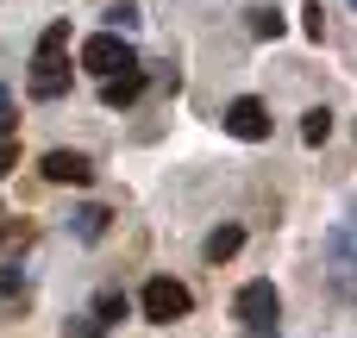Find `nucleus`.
<instances>
[{
	"instance_id": "nucleus-6",
	"label": "nucleus",
	"mask_w": 357,
	"mask_h": 338,
	"mask_svg": "<svg viewBox=\"0 0 357 338\" xmlns=\"http://www.w3.org/2000/svg\"><path fill=\"white\" fill-rule=\"evenodd\" d=\"M69 94V63L63 56H31V100H63Z\"/></svg>"
},
{
	"instance_id": "nucleus-8",
	"label": "nucleus",
	"mask_w": 357,
	"mask_h": 338,
	"mask_svg": "<svg viewBox=\"0 0 357 338\" xmlns=\"http://www.w3.org/2000/svg\"><path fill=\"white\" fill-rule=\"evenodd\" d=\"M238 245H245V226H213L207 245H201V257H207V263H232Z\"/></svg>"
},
{
	"instance_id": "nucleus-14",
	"label": "nucleus",
	"mask_w": 357,
	"mask_h": 338,
	"mask_svg": "<svg viewBox=\"0 0 357 338\" xmlns=\"http://www.w3.org/2000/svg\"><path fill=\"white\" fill-rule=\"evenodd\" d=\"M132 25H138V6H132V0H119V6L107 13V31H119V38H126Z\"/></svg>"
},
{
	"instance_id": "nucleus-3",
	"label": "nucleus",
	"mask_w": 357,
	"mask_h": 338,
	"mask_svg": "<svg viewBox=\"0 0 357 338\" xmlns=\"http://www.w3.org/2000/svg\"><path fill=\"white\" fill-rule=\"evenodd\" d=\"M82 69L88 75H119V69H138V56H132V44L119 38V31H94V38H82Z\"/></svg>"
},
{
	"instance_id": "nucleus-7",
	"label": "nucleus",
	"mask_w": 357,
	"mask_h": 338,
	"mask_svg": "<svg viewBox=\"0 0 357 338\" xmlns=\"http://www.w3.org/2000/svg\"><path fill=\"white\" fill-rule=\"evenodd\" d=\"M138 94H144V69H119V75H107V82H100V100H107L113 113H119V107H132Z\"/></svg>"
},
{
	"instance_id": "nucleus-10",
	"label": "nucleus",
	"mask_w": 357,
	"mask_h": 338,
	"mask_svg": "<svg viewBox=\"0 0 357 338\" xmlns=\"http://www.w3.org/2000/svg\"><path fill=\"white\" fill-rule=\"evenodd\" d=\"M107 220H113L107 207H75V213H69V232H75V238H100Z\"/></svg>"
},
{
	"instance_id": "nucleus-16",
	"label": "nucleus",
	"mask_w": 357,
	"mask_h": 338,
	"mask_svg": "<svg viewBox=\"0 0 357 338\" xmlns=\"http://www.w3.org/2000/svg\"><path fill=\"white\" fill-rule=\"evenodd\" d=\"M100 332H107V326H100L94 314H75V320L63 326V338H100Z\"/></svg>"
},
{
	"instance_id": "nucleus-2",
	"label": "nucleus",
	"mask_w": 357,
	"mask_h": 338,
	"mask_svg": "<svg viewBox=\"0 0 357 338\" xmlns=\"http://www.w3.org/2000/svg\"><path fill=\"white\" fill-rule=\"evenodd\" d=\"M138 307H144V320H151V326H169V320H188L195 295H188L176 276H151V282H144V295H138Z\"/></svg>"
},
{
	"instance_id": "nucleus-12",
	"label": "nucleus",
	"mask_w": 357,
	"mask_h": 338,
	"mask_svg": "<svg viewBox=\"0 0 357 338\" xmlns=\"http://www.w3.org/2000/svg\"><path fill=\"white\" fill-rule=\"evenodd\" d=\"M63 50H69V19H50L38 38V56H63Z\"/></svg>"
},
{
	"instance_id": "nucleus-11",
	"label": "nucleus",
	"mask_w": 357,
	"mask_h": 338,
	"mask_svg": "<svg viewBox=\"0 0 357 338\" xmlns=\"http://www.w3.org/2000/svg\"><path fill=\"white\" fill-rule=\"evenodd\" d=\"M301 138H307V144H326V138H333V113H326V107H307V113H301Z\"/></svg>"
},
{
	"instance_id": "nucleus-19",
	"label": "nucleus",
	"mask_w": 357,
	"mask_h": 338,
	"mask_svg": "<svg viewBox=\"0 0 357 338\" xmlns=\"http://www.w3.org/2000/svg\"><path fill=\"white\" fill-rule=\"evenodd\" d=\"M13 163H19V144H13V138H0V176H13Z\"/></svg>"
},
{
	"instance_id": "nucleus-4",
	"label": "nucleus",
	"mask_w": 357,
	"mask_h": 338,
	"mask_svg": "<svg viewBox=\"0 0 357 338\" xmlns=\"http://www.w3.org/2000/svg\"><path fill=\"white\" fill-rule=\"evenodd\" d=\"M220 125H226V132H232V138H245V144H264V138H270V125H276V119H270V107H264V100H257V94H238V100H232V107H226V119H220Z\"/></svg>"
},
{
	"instance_id": "nucleus-1",
	"label": "nucleus",
	"mask_w": 357,
	"mask_h": 338,
	"mask_svg": "<svg viewBox=\"0 0 357 338\" xmlns=\"http://www.w3.org/2000/svg\"><path fill=\"white\" fill-rule=\"evenodd\" d=\"M276 314H282V295H276L270 276H257V282H245V289L232 295V320H238L245 332H270Z\"/></svg>"
},
{
	"instance_id": "nucleus-17",
	"label": "nucleus",
	"mask_w": 357,
	"mask_h": 338,
	"mask_svg": "<svg viewBox=\"0 0 357 338\" xmlns=\"http://www.w3.org/2000/svg\"><path fill=\"white\" fill-rule=\"evenodd\" d=\"M333 263L351 270V226H333Z\"/></svg>"
},
{
	"instance_id": "nucleus-20",
	"label": "nucleus",
	"mask_w": 357,
	"mask_h": 338,
	"mask_svg": "<svg viewBox=\"0 0 357 338\" xmlns=\"http://www.w3.org/2000/svg\"><path fill=\"white\" fill-rule=\"evenodd\" d=\"M19 232H25V226H19V220H13V226H0V251H6V245H13V238H19Z\"/></svg>"
},
{
	"instance_id": "nucleus-9",
	"label": "nucleus",
	"mask_w": 357,
	"mask_h": 338,
	"mask_svg": "<svg viewBox=\"0 0 357 338\" xmlns=\"http://www.w3.org/2000/svg\"><path fill=\"white\" fill-rule=\"evenodd\" d=\"M88 314H94V320H100V326H119V320H126V314H132V301H126V295H119V289H100V295H94V307H88Z\"/></svg>"
},
{
	"instance_id": "nucleus-15",
	"label": "nucleus",
	"mask_w": 357,
	"mask_h": 338,
	"mask_svg": "<svg viewBox=\"0 0 357 338\" xmlns=\"http://www.w3.org/2000/svg\"><path fill=\"white\" fill-rule=\"evenodd\" d=\"M301 25H307V38L320 44V38H326V6H320V0H307V6H301Z\"/></svg>"
},
{
	"instance_id": "nucleus-5",
	"label": "nucleus",
	"mask_w": 357,
	"mask_h": 338,
	"mask_svg": "<svg viewBox=\"0 0 357 338\" xmlns=\"http://www.w3.org/2000/svg\"><path fill=\"white\" fill-rule=\"evenodd\" d=\"M38 176L56 182V188H88V182H94V157H88V151H44Z\"/></svg>"
},
{
	"instance_id": "nucleus-13",
	"label": "nucleus",
	"mask_w": 357,
	"mask_h": 338,
	"mask_svg": "<svg viewBox=\"0 0 357 338\" xmlns=\"http://www.w3.org/2000/svg\"><path fill=\"white\" fill-rule=\"evenodd\" d=\"M251 38H282V13L276 6H257L251 13Z\"/></svg>"
},
{
	"instance_id": "nucleus-18",
	"label": "nucleus",
	"mask_w": 357,
	"mask_h": 338,
	"mask_svg": "<svg viewBox=\"0 0 357 338\" xmlns=\"http://www.w3.org/2000/svg\"><path fill=\"white\" fill-rule=\"evenodd\" d=\"M13 295H25V276L19 270H0V301H13Z\"/></svg>"
}]
</instances>
